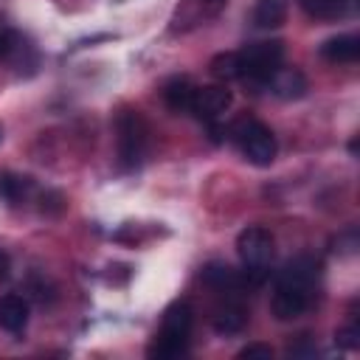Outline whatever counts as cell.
<instances>
[{
	"mask_svg": "<svg viewBox=\"0 0 360 360\" xmlns=\"http://www.w3.org/2000/svg\"><path fill=\"white\" fill-rule=\"evenodd\" d=\"M115 146L121 169L132 172L143 163L149 152V124L138 110H121L115 118Z\"/></svg>",
	"mask_w": 360,
	"mask_h": 360,
	"instance_id": "3957f363",
	"label": "cell"
},
{
	"mask_svg": "<svg viewBox=\"0 0 360 360\" xmlns=\"http://www.w3.org/2000/svg\"><path fill=\"white\" fill-rule=\"evenodd\" d=\"M14 48H17V45H14V37H11L8 31H3V28H0V59H3V56H8Z\"/></svg>",
	"mask_w": 360,
	"mask_h": 360,
	"instance_id": "ffe728a7",
	"label": "cell"
},
{
	"mask_svg": "<svg viewBox=\"0 0 360 360\" xmlns=\"http://www.w3.org/2000/svg\"><path fill=\"white\" fill-rule=\"evenodd\" d=\"M335 343L343 346V349H357L360 346V329L352 323V326H343L335 332Z\"/></svg>",
	"mask_w": 360,
	"mask_h": 360,
	"instance_id": "ac0fdd59",
	"label": "cell"
},
{
	"mask_svg": "<svg viewBox=\"0 0 360 360\" xmlns=\"http://www.w3.org/2000/svg\"><path fill=\"white\" fill-rule=\"evenodd\" d=\"M202 3H211V6H219L222 0H202Z\"/></svg>",
	"mask_w": 360,
	"mask_h": 360,
	"instance_id": "7402d4cb",
	"label": "cell"
},
{
	"mask_svg": "<svg viewBox=\"0 0 360 360\" xmlns=\"http://www.w3.org/2000/svg\"><path fill=\"white\" fill-rule=\"evenodd\" d=\"M191 323H194V312L188 301H174L166 312H163V323L158 329V335L152 338L146 354L158 357V360H174L180 354L188 352V338H191Z\"/></svg>",
	"mask_w": 360,
	"mask_h": 360,
	"instance_id": "7a4b0ae2",
	"label": "cell"
},
{
	"mask_svg": "<svg viewBox=\"0 0 360 360\" xmlns=\"http://www.w3.org/2000/svg\"><path fill=\"white\" fill-rule=\"evenodd\" d=\"M202 281H205L208 287L219 290V292H239V287L245 284L242 276H236L228 264H219V262H214V264H208V267L202 270Z\"/></svg>",
	"mask_w": 360,
	"mask_h": 360,
	"instance_id": "4fadbf2b",
	"label": "cell"
},
{
	"mask_svg": "<svg viewBox=\"0 0 360 360\" xmlns=\"http://www.w3.org/2000/svg\"><path fill=\"white\" fill-rule=\"evenodd\" d=\"M191 98H194V84H191L186 76H174V79L166 82V87H163V101H166L169 110L186 112V110H191Z\"/></svg>",
	"mask_w": 360,
	"mask_h": 360,
	"instance_id": "7c38bea8",
	"label": "cell"
},
{
	"mask_svg": "<svg viewBox=\"0 0 360 360\" xmlns=\"http://www.w3.org/2000/svg\"><path fill=\"white\" fill-rule=\"evenodd\" d=\"M0 138H3V135H0Z\"/></svg>",
	"mask_w": 360,
	"mask_h": 360,
	"instance_id": "603a6c76",
	"label": "cell"
},
{
	"mask_svg": "<svg viewBox=\"0 0 360 360\" xmlns=\"http://www.w3.org/2000/svg\"><path fill=\"white\" fill-rule=\"evenodd\" d=\"M228 107H231V90L225 84H205V87H194L188 112H194L200 121L214 124Z\"/></svg>",
	"mask_w": 360,
	"mask_h": 360,
	"instance_id": "52a82bcc",
	"label": "cell"
},
{
	"mask_svg": "<svg viewBox=\"0 0 360 360\" xmlns=\"http://www.w3.org/2000/svg\"><path fill=\"white\" fill-rule=\"evenodd\" d=\"M28 323V301L17 292H8L0 298V329L6 332H22Z\"/></svg>",
	"mask_w": 360,
	"mask_h": 360,
	"instance_id": "9c48e42d",
	"label": "cell"
},
{
	"mask_svg": "<svg viewBox=\"0 0 360 360\" xmlns=\"http://www.w3.org/2000/svg\"><path fill=\"white\" fill-rule=\"evenodd\" d=\"M304 6V11L309 17H318V20H338L346 14L349 3L352 0H298Z\"/></svg>",
	"mask_w": 360,
	"mask_h": 360,
	"instance_id": "2e32d148",
	"label": "cell"
},
{
	"mask_svg": "<svg viewBox=\"0 0 360 360\" xmlns=\"http://www.w3.org/2000/svg\"><path fill=\"white\" fill-rule=\"evenodd\" d=\"M231 138L253 166H270L276 160V135L262 121L245 115L231 124Z\"/></svg>",
	"mask_w": 360,
	"mask_h": 360,
	"instance_id": "277c9868",
	"label": "cell"
},
{
	"mask_svg": "<svg viewBox=\"0 0 360 360\" xmlns=\"http://www.w3.org/2000/svg\"><path fill=\"white\" fill-rule=\"evenodd\" d=\"M31 188H34V183L25 174H11V172H3L0 174V197L6 202H11V205L25 202L28 194H31Z\"/></svg>",
	"mask_w": 360,
	"mask_h": 360,
	"instance_id": "9a60e30c",
	"label": "cell"
},
{
	"mask_svg": "<svg viewBox=\"0 0 360 360\" xmlns=\"http://www.w3.org/2000/svg\"><path fill=\"white\" fill-rule=\"evenodd\" d=\"M321 56L326 62H357L360 56V39L354 34H340L332 37L321 45Z\"/></svg>",
	"mask_w": 360,
	"mask_h": 360,
	"instance_id": "8fae6325",
	"label": "cell"
},
{
	"mask_svg": "<svg viewBox=\"0 0 360 360\" xmlns=\"http://www.w3.org/2000/svg\"><path fill=\"white\" fill-rule=\"evenodd\" d=\"M11 276V262H8V256L0 250V281H6Z\"/></svg>",
	"mask_w": 360,
	"mask_h": 360,
	"instance_id": "44dd1931",
	"label": "cell"
},
{
	"mask_svg": "<svg viewBox=\"0 0 360 360\" xmlns=\"http://www.w3.org/2000/svg\"><path fill=\"white\" fill-rule=\"evenodd\" d=\"M211 76L219 79V82L239 79V62H236V53H217V56L211 59Z\"/></svg>",
	"mask_w": 360,
	"mask_h": 360,
	"instance_id": "e0dca14e",
	"label": "cell"
},
{
	"mask_svg": "<svg viewBox=\"0 0 360 360\" xmlns=\"http://www.w3.org/2000/svg\"><path fill=\"white\" fill-rule=\"evenodd\" d=\"M236 62H239V79L253 82V84H267V79L284 62V42L278 39L253 42L236 53Z\"/></svg>",
	"mask_w": 360,
	"mask_h": 360,
	"instance_id": "8992f818",
	"label": "cell"
},
{
	"mask_svg": "<svg viewBox=\"0 0 360 360\" xmlns=\"http://www.w3.org/2000/svg\"><path fill=\"white\" fill-rule=\"evenodd\" d=\"M225 298L214 307V315H211V323L219 335H236L245 329L248 323V307L236 298V292H222Z\"/></svg>",
	"mask_w": 360,
	"mask_h": 360,
	"instance_id": "ba28073f",
	"label": "cell"
},
{
	"mask_svg": "<svg viewBox=\"0 0 360 360\" xmlns=\"http://www.w3.org/2000/svg\"><path fill=\"white\" fill-rule=\"evenodd\" d=\"M287 20V0H256L253 25L256 28H278Z\"/></svg>",
	"mask_w": 360,
	"mask_h": 360,
	"instance_id": "5bb4252c",
	"label": "cell"
},
{
	"mask_svg": "<svg viewBox=\"0 0 360 360\" xmlns=\"http://www.w3.org/2000/svg\"><path fill=\"white\" fill-rule=\"evenodd\" d=\"M267 84L273 87V93L278 98H301L307 93V79H304V73L298 68H278L267 79Z\"/></svg>",
	"mask_w": 360,
	"mask_h": 360,
	"instance_id": "30bf717a",
	"label": "cell"
},
{
	"mask_svg": "<svg viewBox=\"0 0 360 360\" xmlns=\"http://www.w3.org/2000/svg\"><path fill=\"white\" fill-rule=\"evenodd\" d=\"M318 281V262L312 256H295L284 264V270L276 278L270 309L278 321L298 318L312 304V290Z\"/></svg>",
	"mask_w": 360,
	"mask_h": 360,
	"instance_id": "6da1fadb",
	"label": "cell"
},
{
	"mask_svg": "<svg viewBox=\"0 0 360 360\" xmlns=\"http://www.w3.org/2000/svg\"><path fill=\"white\" fill-rule=\"evenodd\" d=\"M236 357H239V360H273V349H270L267 343H250V346H245Z\"/></svg>",
	"mask_w": 360,
	"mask_h": 360,
	"instance_id": "d6986e66",
	"label": "cell"
},
{
	"mask_svg": "<svg viewBox=\"0 0 360 360\" xmlns=\"http://www.w3.org/2000/svg\"><path fill=\"white\" fill-rule=\"evenodd\" d=\"M236 253L245 267V281L248 284H262L273 259V236L267 228L250 225L236 236Z\"/></svg>",
	"mask_w": 360,
	"mask_h": 360,
	"instance_id": "5b68a950",
	"label": "cell"
}]
</instances>
